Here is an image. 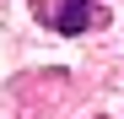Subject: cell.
Returning a JSON list of instances; mask_svg holds the SVG:
<instances>
[{
  "instance_id": "obj_1",
  "label": "cell",
  "mask_w": 124,
  "mask_h": 119,
  "mask_svg": "<svg viewBox=\"0 0 124 119\" xmlns=\"http://www.w3.org/2000/svg\"><path fill=\"white\" fill-rule=\"evenodd\" d=\"M54 27L59 33H86L92 27V6H86V0H65V6L54 11Z\"/></svg>"
}]
</instances>
